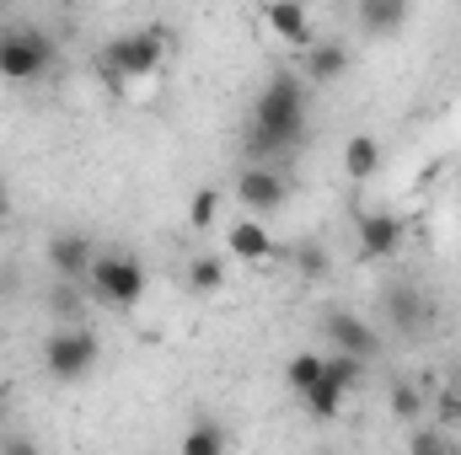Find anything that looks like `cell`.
<instances>
[{
	"label": "cell",
	"mask_w": 461,
	"mask_h": 455,
	"mask_svg": "<svg viewBox=\"0 0 461 455\" xmlns=\"http://www.w3.org/2000/svg\"><path fill=\"white\" fill-rule=\"evenodd\" d=\"M301 139H306V81L279 70L252 103V123H247L252 166H279L290 150H301Z\"/></svg>",
	"instance_id": "6da1fadb"
},
{
	"label": "cell",
	"mask_w": 461,
	"mask_h": 455,
	"mask_svg": "<svg viewBox=\"0 0 461 455\" xmlns=\"http://www.w3.org/2000/svg\"><path fill=\"white\" fill-rule=\"evenodd\" d=\"M167 49H172V32H167V27H129V32H118V38L103 43L97 76H103L113 92H123L129 81H150V76L161 70Z\"/></svg>",
	"instance_id": "7a4b0ae2"
},
{
	"label": "cell",
	"mask_w": 461,
	"mask_h": 455,
	"mask_svg": "<svg viewBox=\"0 0 461 455\" xmlns=\"http://www.w3.org/2000/svg\"><path fill=\"white\" fill-rule=\"evenodd\" d=\"M97 359H103V343L92 338L86 327H54V333L43 338V375L59 380V386L86 380V375L97 370Z\"/></svg>",
	"instance_id": "3957f363"
},
{
	"label": "cell",
	"mask_w": 461,
	"mask_h": 455,
	"mask_svg": "<svg viewBox=\"0 0 461 455\" xmlns=\"http://www.w3.org/2000/svg\"><path fill=\"white\" fill-rule=\"evenodd\" d=\"M92 295L108 306V311H134L145 300V263L129 257V252H97L92 263Z\"/></svg>",
	"instance_id": "277c9868"
},
{
	"label": "cell",
	"mask_w": 461,
	"mask_h": 455,
	"mask_svg": "<svg viewBox=\"0 0 461 455\" xmlns=\"http://www.w3.org/2000/svg\"><path fill=\"white\" fill-rule=\"evenodd\" d=\"M49 65H54V43L38 27H5L0 32V81L27 86V81L49 76Z\"/></svg>",
	"instance_id": "5b68a950"
},
{
	"label": "cell",
	"mask_w": 461,
	"mask_h": 455,
	"mask_svg": "<svg viewBox=\"0 0 461 455\" xmlns=\"http://www.w3.org/2000/svg\"><path fill=\"white\" fill-rule=\"evenodd\" d=\"M285 199H290V177H285L279 166H247V172L236 177V204L247 210V220L285 210Z\"/></svg>",
	"instance_id": "8992f818"
},
{
	"label": "cell",
	"mask_w": 461,
	"mask_h": 455,
	"mask_svg": "<svg viewBox=\"0 0 461 455\" xmlns=\"http://www.w3.org/2000/svg\"><path fill=\"white\" fill-rule=\"evenodd\" d=\"M402 215H386V210H370V215H359V226H354V246H359V257L365 263H386L397 246H402Z\"/></svg>",
	"instance_id": "52a82bcc"
},
{
	"label": "cell",
	"mask_w": 461,
	"mask_h": 455,
	"mask_svg": "<svg viewBox=\"0 0 461 455\" xmlns=\"http://www.w3.org/2000/svg\"><path fill=\"white\" fill-rule=\"evenodd\" d=\"M322 333L333 343V353H348V359H375L381 353V333L365 322V317H354V311H333L328 322H322Z\"/></svg>",
	"instance_id": "ba28073f"
},
{
	"label": "cell",
	"mask_w": 461,
	"mask_h": 455,
	"mask_svg": "<svg viewBox=\"0 0 461 455\" xmlns=\"http://www.w3.org/2000/svg\"><path fill=\"white\" fill-rule=\"evenodd\" d=\"M92 263H97V241L86 230H54L49 236V268L59 279H86Z\"/></svg>",
	"instance_id": "9c48e42d"
},
{
	"label": "cell",
	"mask_w": 461,
	"mask_h": 455,
	"mask_svg": "<svg viewBox=\"0 0 461 455\" xmlns=\"http://www.w3.org/2000/svg\"><path fill=\"white\" fill-rule=\"evenodd\" d=\"M226 246H230V257L236 263H247V268H263V263H274L279 257V241H274V230L263 226V220H230L226 230Z\"/></svg>",
	"instance_id": "30bf717a"
},
{
	"label": "cell",
	"mask_w": 461,
	"mask_h": 455,
	"mask_svg": "<svg viewBox=\"0 0 461 455\" xmlns=\"http://www.w3.org/2000/svg\"><path fill=\"white\" fill-rule=\"evenodd\" d=\"M344 76H348V49L339 38H322V43L306 49V59H301V81L306 86H339Z\"/></svg>",
	"instance_id": "8fae6325"
},
{
	"label": "cell",
	"mask_w": 461,
	"mask_h": 455,
	"mask_svg": "<svg viewBox=\"0 0 461 455\" xmlns=\"http://www.w3.org/2000/svg\"><path fill=\"white\" fill-rule=\"evenodd\" d=\"M386 322H392V333L419 338V333L429 327V300H424L413 284H392V290H386Z\"/></svg>",
	"instance_id": "7c38bea8"
},
{
	"label": "cell",
	"mask_w": 461,
	"mask_h": 455,
	"mask_svg": "<svg viewBox=\"0 0 461 455\" xmlns=\"http://www.w3.org/2000/svg\"><path fill=\"white\" fill-rule=\"evenodd\" d=\"M408 16H413V5H408V0H359V27H365V32H375V38L402 32V27H408Z\"/></svg>",
	"instance_id": "4fadbf2b"
},
{
	"label": "cell",
	"mask_w": 461,
	"mask_h": 455,
	"mask_svg": "<svg viewBox=\"0 0 461 455\" xmlns=\"http://www.w3.org/2000/svg\"><path fill=\"white\" fill-rule=\"evenodd\" d=\"M183 455H230V429L221 418H194L188 429H183Z\"/></svg>",
	"instance_id": "5bb4252c"
},
{
	"label": "cell",
	"mask_w": 461,
	"mask_h": 455,
	"mask_svg": "<svg viewBox=\"0 0 461 455\" xmlns=\"http://www.w3.org/2000/svg\"><path fill=\"white\" fill-rule=\"evenodd\" d=\"M263 22H268V32H279L285 43H306V49H312V16H306L301 5H263Z\"/></svg>",
	"instance_id": "9a60e30c"
},
{
	"label": "cell",
	"mask_w": 461,
	"mask_h": 455,
	"mask_svg": "<svg viewBox=\"0 0 461 455\" xmlns=\"http://www.w3.org/2000/svg\"><path fill=\"white\" fill-rule=\"evenodd\" d=\"M322 375H328V353H317V348H306V353H295V359L285 364V380H290L295 397H312V391L322 386Z\"/></svg>",
	"instance_id": "2e32d148"
},
{
	"label": "cell",
	"mask_w": 461,
	"mask_h": 455,
	"mask_svg": "<svg viewBox=\"0 0 461 455\" xmlns=\"http://www.w3.org/2000/svg\"><path fill=\"white\" fill-rule=\"evenodd\" d=\"M344 172L354 183H365V177H375L381 172V139L375 134H354L344 145Z\"/></svg>",
	"instance_id": "e0dca14e"
},
{
	"label": "cell",
	"mask_w": 461,
	"mask_h": 455,
	"mask_svg": "<svg viewBox=\"0 0 461 455\" xmlns=\"http://www.w3.org/2000/svg\"><path fill=\"white\" fill-rule=\"evenodd\" d=\"M221 284H226V257L215 252L188 257V295H221Z\"/></svg>",
	"instance_id": "ac0fdd59"
},
{
	"label": "cell",
	"mask_w": 461,
	"mask_h": 455,
	"mask_svg": "<svg viewBox=\"0 0 461 455\" xmlns=\"http://www.w3.org/2000/svg\"><path fill=\"white\" fill-rule=\"evenodd\" d=\"M344 402H348V397L328 380V375H322V386H317L312 397H301V407H306L312 418H322V424H328V418H339V413H344Z\"/></svg>",
	"instance_id": "d6986e66"
},
{
	"label": "cell",
	"mask_w": 461,
	"mask_h": 455,
	"mask_svg": "<svg viewBox=\"0 0 461 455\" xmlns=\"http://www.w3.org/2000/svg\"><path fill=\"white\" fill-rule=\"evenodd\" d=\"M328 380L339 386V391H359L365 386V359H348V353H328Z\"/></svg>",
	"instance_id": "ffe728a7"
},
{
	"label": "cell",
	"mask_w": 461,
	"mask_h": 455,
	"mask_svg": "<svg viewBox=\"0 0 461 455\" xmlns=\"http://www.w3.org/2000/svg\"><path fill=\"white\" fill-rule=\"evenodd\" d=\"M392 413H397L402 424H419V418H424V391H419L413 380H397V386H392Z\"/></svg>",
	"instance_id": "44dd1931"
},
{
	"label": "cell",
	"mask_w": 461,
	"mask_h": 455,
	"mask_svg": "<svg viewBox=\"0 0 461 455\" xmlns=\"http://www.w3.org/2000/svg\"><path fill=\"white\" fill-rule=\"evenodd\" d=\"M215 215H221V193H215V188H199V193H194V204H188V226L210 230V226H215Z\"/></svg>",
	"instance_id": "7402d4cb"
},
{
	"label": "cell",
	"mask_w": 461,
	"mask_h": 455,
	"mask_svg": "<svg viewBox=\"0 0 461 455\" xmlns=\"http://www.w3.org/2000/svg\"><path fill=\"white\" fill-rule=\"evenodd\" d=\"M49 311L59 317V327H76V311H81V295L65 284V290H54V300H49Z\"/></svg>",
	"instance_id": "603a6c76"
},
{
	"label": "cell",
	"mask_w": 461,
	"mask_h": 455,
	"mask_svg": "<svg viewBox=\"0 0 461 455\" xmlns=\"http://www.w3.org/2000/svg\"><path fill=\"white\" fill-rule=\"evenodd\" d=\"M0 455H43V451H38V440L27 429H5L0 434Z\"/></svg>",
	"instance_id": "cb8c5ba5"
},
{
	"label": "cell",
	"mask_w": 461,
	"mask_h": 455,
	"mask_svg": "<svg viewBox=\"0 0 461 455\" xmlns=\"http://www.w3.org/2000/svg\"><path fill=\"white\" fill-rule=\"evenodd\" d=\"M413 455H456L446 445V434H435V429H419L413 434Z\"/></svg>",
	"instance_id": "d4e9b609"
},
{
	"label": "cell",
	"mask_w": 461,
	"mask_h": 455,
	"mask_svg": "<svg viewBox=\"0 0 461 455\" xmlns=\"http://www.w3.org/2000/svg\"><path fill=\"white\" fill-rule=\"evenodd\" d=\"M301 273H317L322 279L328 273V252L322 246H301Z\"/></svg>",
	"instance_id": "484cf974"
},
{
	"label": "cell",
	"mask_w": 461,
	"mask_h": 455,
	"mask_svg": "<svg viewBox=\"0 0 461 455\" xmlns=\"http://www.w3.org/2000/svg\"><path fill=\"white\" fill-rule=\"evenodd\" d=\"M435 407H440V418H446V424H461V407H456V391H440V397H435Z\"/></svg>",
	"instance_id": "4316f807"
},
{
	"label": "cell",
	"mask_w": 461,
	"mask_h": 455,
	"mask_svg": "<svg viewBox=\"0 0 461 455\" xmlns=\"http://www.w3.org/2000/svg\"><path fill=\"white\" fill-rule=\"evenodd\" d=\"M5 413H11V391H5V380H0V434H5Z\"/></svg>",
	"instance_id": "83f0119b"
},
{
	"label": "cell",
	"mask_w": 461,
	"mask_h": 455,
	"mask_svg": "<svg viewBox=\"0 0 461 455\" xmlns=\"http://www.w3.org/2000/svg\"><path fill=\"white\" fill-rule=\"evenodd\" d=\"M5 210H11V188H5V177H0V220H5Z\"/></svg>",
	"instance_id": "f1b7e54d"
},
{
	"label": "cell",
	"mask_w": 461,
	"mask_h": 455,
	"mask_svg": "<svg viewBox=\"0 0 461 455\" xmlns=\"http://www.w3.org/2000/svg\"><path fill=\"white\" fill-rule=\"evenodd\" d=\"M451 391H456V407H461V375H456V380H451Z\"/></svg>",
	"instance_id": "f546056e"
}]
</instances>
